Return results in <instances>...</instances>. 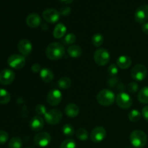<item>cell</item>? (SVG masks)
<instances>
[{"label":"cell","instance_id":"32","mask_svg":"<svg viewBox=\"0 0 148 148\" xmlns=\"http://www.w3.org/2000/svg\"><path fill=\"white\" fill-rule=\"evenodd\" d=\"M75 41H76V36L74 33H67L64 38V42L66 45H72Z\"/></svg>","mask_w":148,"mask_h":148},{"label":"cell","instance_id":"13","mask_svg":"<svg viewBox=\"0 0 148 148\" xmlns=\"http://www.w3.org/2000/svg\"><path fill=\"white\" fill-rule=\"evenodd\" d=\"M60 13L55 9H47L45 10L43 12V17L47 23H56L59 21L60 18Z\"/></svg>","mask_w":148,"mask_h":148},{"label":"cell","instance_id":"34","mask_svg":"<svg viewBox=\"0 0 148 148\" xmlns=\"http://www.w3.org/2000/svg\"><path fill=\"white\" fill-rule=\"evenodd\" d=\"M36 112L38 116H44L46 113L47 112V108L43 104H38L36 107Z\"/></svg>","mask_w":148,"mask_h":148},{"label":"cell","instance_id":"12","mask_svg":"<svg viewBox=\"0 0 148 148\" xmlns=\"http://www.w3.org/2000/svg\"><path fill=\"white\" fill-rule=\"evenodd\" d=\"M106 137V131L103 127H96L90 132L91 141L95 143H101Z\"/></svg>","mask_w":148,"mask_h":148},{"label":"cell","instance_id":"28","mask_svg":"<svg viewBox=\"0 0 148 148\" xmlns=\"http://www.w3.org/2000/svg\"><path fill=\"white\" fill-rule=\"evenodd\" d=\"M142 116V114L138 111V110H132L130 113H129V119L132 121V122H137L140 120Z\"/></svg>","mask_w":148,"mask_h":148},{"label":"cell","instance_id":"38","mask_svg":"<svg viewBox=\"0 0 148 148\" xmlns=\"http://www.w3.org/2000/svg\"><path fill=\"white\" fill-rule=\"evenodd\" d=\"M142 115H143V118L148 121V106H146L144 108H143V111H142Z\"/></svg>","mask_w":148,"mask_h":148},{"label":"cell","instance_id":"14","mask_svg":"<svg viewBox=\"0 0 148 148\" xmlns=\"http://www.w3.org/2000/svg\"><path fill=\"white\" fill-rule=\"evenodd\" d=\"M15 78L14 72L10 69H4L0 72V83L7 85L11 84Z\"/></svg>","mask_w":148,"mask_h":148},{"label":"cell","instance_id":"19","mask_svg":"<svg viewBox=\"0 0 148 148\" xmlns=\"http://www.w3.org/2000/svg\"><path fill=\"white\" fill-rule=\"evenodd\" d=\"M132 59L127 55H122L118 58L116 61V65L121 69H127L131 66Z\"/></svg>","mask_w":148,"mask_h":148},{"label":"cell","instance_id":"33","mask_svg":"<svg viewBox=\"0 0 148 148\" xmlns=\"http://www.w3.org/2000/svg\"><path fill=\"white\" fill-rule=\"evenodd\" d=\"M108 73L109 76L115 77L119 73L118 66L115 64H111L108 68Z\"/></svg>","mask_w":148,"mask_h":148},{"label":"cell","instance_id":"39","mask_svg":"<svg viewBox=\"0 0 148 148\" xmlns=\"http://www.w3.org/2000/svg\"><path fill=\"white\" fill-rule=\"evenodd\" d=\"M117 83H118V79H115V78L113 77L111 79H108V84H109L111 88H113L114 86H116Z\"/></svg>","mask_w":148,"mask_h":148},{"label":"cell","instance_id":"23","mask_svg":"<svg viewBox=\"0 0 148 148\" xmlns=\"http://www.w3.org/2000/svg\"><path fill=\"white\" fill-rule=\"evenodd\" d=\"M139 101L143 104L148 103V87H144L138 92L137 95Z\"/></svg>","mask_w":148,"mask_h":148},{"label":"cell","instance_id":"17","mask_svg":"<svg viewBox=\"0 0 148 148\" xmlns=\"http://www.w3.org/2000/svg\"><path fill=\"white\" fill-rule=\"evenodd\" d=\"M41 23V18L36 13H31L26 18V24L31 28H36Z\"/></svg>","mask_w":148,"mask_h":148},{"label":"cell","instance_id":"16","mask_svg":"<svg viewBox=\"0 0 148 148\" xmlns=\"http://www.w3.org/2000/svg\"><path fill=\"white\" fill-rule=\"evenodd\" d=\"M30 129L34 132H39L43 128L44 126V119L40 116H36L33 117L30 121Z\"/></svg>","mask_w":148,"mask_h":148},{"label":"cell","instance_id":"25","mask_svg":"<svg viewBox=\"0 0 148 148\" xmlns=\"http://www.w3.org/2000/svg\"><path fill=\"white\" fill-rule=\"evenodd\" d=\"M10 94L5 89L0 88V104L6 105L10 101Z\"/></svg>","mask_w":148,"mask_h":148},{"label":"cell","instance_id":"7","mask_svg":"<svg viewBox=\"0 0 148 148\" xmlns=\"http://www.w3.org/2000/svg\"><path fill=\"white\" fill-rule=\"evenodd\" d=\"M116 104L122 109L130 108L132 105V99L128 93L125 92H120L116 97Z\"/></svg>","mask_w":148,"mask_h":148},{"label":"cell","instance_id":"22","mask_svg":"<svg viewBox=\"0 0 148 148\" xmlns=\"http://www.w3.org/2000/svg\"><path fill=\"white\" fill-rule=\"evenodd\" d=\"M67 53L72 58H79L82 53V49L77 45H72L67 49Z\"/></svg>","mask_w":148,"mask_h":148},{"label":"cell","instance_id":"26","mask_svg":"<svg viewBox=\"0 0 148 148\" xmlns=\"http://www.w3.org/2000/svg\"><path fill=\"white\" fill-rule=\"evenodd\" d=\"M91 41H92V45L94 46L98 47V46H101L103 43L104 38L101 33H95L92 36Z\"/></svg>","mask_w":148,"mask_h":148},{"label":"cell","instance_id":"2","mask_svg":"<svg viewBox=\"0 0 148 148\" xmlns=\"http://www.w3.org/2000/svg\"><path fill=\"white\" fill-rule=\"evenodd\" d=\"M130 143L136 148H142L146 145L147 142V137L145 133L140 130L133 131L130 137Z\"/></svg>","mask_w":148,"mask_h":148},{"label":"cell","instance_id":"24","mask_svg":"<svg viewBox=\"0 0 148 148\" xmlns=\"http://www.w3.org/2000/svg\"><path fill=\"white\" fill-rule=\"evenodd\" d=\"M58 87L61 89L63 90H66L68 88H69L72 85V81H71V79L69 77H62L59 79L57 82Z\"/></svg>","mask_w":148,"mask_h":148},{"label":"cell","instance_id":"4","mask_svg":"<svg viewBox=\"0 0 148 148\" xmlns=\"http://www.w3.org/2000/svg\"><path fill=\"white\" fill-rule=\"evenodd\" d=\"M44 119L50 125H56L62 119V113L59 109L53 108L47 111L44 116Z\"/></svg>","mask_w":148,"mask_h":148},{"label":"cell","instance_id":"31","mask_svg":"<svg viewBox=\"0 0 148 148\" xmlns=\"http://www.w3.org/2000/svg\"><path fill=\"white\" fill-rule=\"evenodd\" d=\"M60 148H76V143L72 139H66L62 142Z\"/></svg>","mask_w":148,"mask_h":148},{"label":"cell","instance_id":"27","mask_svg":"<svg viewBox=\"0 0 148 148\" xmlns=\"http://www.w3.org/2000/svg\"><path fill=\"white\" fill-rule=\"evenodd\" d=\"M23 146V141L18 137H12L10 140L8 144L9 148H22Z\"/></svg>","mask_w":148,"mask_h":148},{"label":"cell","instance_id":"1","mask_svg":"<svg viewBox=\"0 0 148 148\" xmlns=\"http://www.w3.org/2000/svg\"><path fill=\"white\" fill-rule=\"evenodd\" d=\"M46 54L48 59L56 61L62 59L65 54V49L62 44L57 42L50 43L47 46L46 50Z\"/></svg>","mask_w":148,"mask_h":148},{"label":"cell","instance_id":"21","mask_svg":"<svg viewBox=\"0 0 148 148\" xmlns=\"http://www.w3.org/2000/svg\"><path fill=\"white\" fill-rule=\"evenodd\" d=\"M40 77L45 82H51L53 79V73L49 68H43L40 72Z\"/></svg>","mask_w":148,"mask_h":148},{"label":"cell","instance_id":"37","mask_svg":"<svg viewBox=\"0 0 148 148\" xmlns=\"http://www.w3.org/2000/svg\"><path fill=\"white\" fill-rule=\"evenodd\" d=\"M59 13H60L61 15L64 16V17H66L69 14H70L71 13V9L69 7H67V6H64V7H62V8L59 10Z\"/></svg>","mask_w":148,"mask_h":148},{"label":"cell","instance_id":"40","mask_svg":"<svg viewBox=\"0 0 148 148\" xmlns=\"http://www.w3.org/2000/svg\"><path fill=\"white\" fill-rule=\"evenodd\" d=\"M32 70L34 72H40L41 69H40V65L38 64H34L32 66Z\"/></svg>","mask_w":148,"mask_h":148},{"label":"cell","instance_id":"9","mask_svg":"<svg viewBox=\"0 0 148 148\" xmlns=\"http://www.w3.org/2000/svg\"><path fill=\"white\" fill-rule=\"evenodd\" d=\"M34 143L40 147H47L51 141V137L46 132H41L35 135L33 139Z\"/></svg>","mask_w":148,"mask_h":148},{"label":"cell","instance_id":"8","mask_svg":"<svg viewBox=\"0 0 148 148\" xmlns=\"http://www.w3.org/2000/svg\"><path fill=\"white\" fill-rule=\"evenodd\" d=\"M9 66L14 69H20L25 65V58L20 54L11 55L7 59Z\"/></svg>","mask_w":148,"mask_h":148},{"label":"cell","instance_id":"42","mask_svg":"<svg viewBox=\"0 0 148 148\" xmlns=\"http://www.w3.org/2000/svg\"><path fill=\"white\" fill-rule=\"evenodd\" d=\"M62 3H64L65 4H69L73 2L74 0H59Z\"/></svg>","mask_w":148,"mask_h":148},{"label":"cell","instance_id":"30","mask_svg":"<svg viewBox=\"0 0 148 148\" xmlns=\"http://www.w3.org/2000/svg\"><path fill=\"white\" fill-rule=\"evenodd\" d=\"M62 132L66 137H71L75 133V129H74L73 126L71 124H66L62 128Z\"/></svg>","mask_w":148,"mask_h":148},{"label":"cell","instance_id":"18","mask_svg":"<svg viewBox=\"0 0 148 148\" xmlns=\"http://www.w3.org/2000/svg\"><path fill=\"white\" fill-rule=\"evenodd\" d=\"M64 111L65 114H66V115L68 117L75 118V117H77L79 115V108L77 105H76L75 103H69L68 105H66V106L65 107Z\"/></svg>","mask_w":148,"mask_h":148},{"label":"cell","instance_id":"29","mask_svg":"<svg viewBox=\"0 0 148 148\" xmlns=\"http://www.w3.org/2000/svg\"><path fill=\"white\" fill-rule=\"evenodd\" d=\"M76 136L78 140H81V141H86L89 137L88 131L84 128L78 129L76 132Z\"/></svg>","mask_w":148,"mask_h":148},{"label":"cell","instance_id":"11","mask_svg":"<svg viewBox=\"0 0 148 148\" xmlns=\"http://www.w3.org/2000/svg\"><path fill=\"white\" fill-rule=\"evenodd\" d=\"M134 19L138 23H145L148 20V5L143 4L140 6L134 13Z\"/></svg>","mask_w":148,"mask_h":148},{"label":"cell","instance_id":"3","mask_svg":"<svg viewBox=\"0 0 148 148\" xmlns=\"http://www.w3.org/2000/svg\"><path fill=\"white\" fill-rule=\"evenodd\" d=\"M116 99L115 94L113 91L108 89H104L100 91L96 96L98 103L103 106H109L112 105Z\"/></svg>","mask_w":148,"mask_h":148},{"label":"cell","instance_id":"36","mask_svg":"<svg viewBox=\"0 0 148 148\" xmlns=\"http://www.w3.org/2000/svg\"><path fill=\"white\" fill-rule=\"evenodd\" d=\"M9 138V135L5 131L0 130V145L5 144Z\"/></svg>","mask_w":148,"mask_h":148},{"label":"cell","instance_id":"35","mask_svg":"<svg viewBox=\"0 0 148 148\" xmlns=\"http://www.w3.org/2000/svg\"><path fill=\"white\" fill-rule=\"evenodd\" d=\"M138 89H139L138 84L136 83V82H130V83L128 85V86H127V90H128L129 92L133 94L136 93V92L138 91Z\"/></svg>","mask_w":148,"mask_h":148},{"label":"cell","instance_id":"15","mask_svg":"<svg viewBox=\"0 0 148 148\" xmlns=\"http://www.w3.org/2000/svg\"><path fill=\"white\" fill-rule=\"evenodd\" d=\"M17 49L23 56H28L33 50V45L27 39H23L19 42Z\"/></svg>","mask_w":148,"mask_h":148},{"label":"cell","instance_id":"10","mask_svg":"<svg viewBox=\"0 0 148 148\" xmlns=\"http://www.w3.org/2000/svg\"><path fill=\"white\" fill-rule=\"evenodd\" d=\"M62 93L59 90H51L47 95L46 101L47 103L51 106H56L61 103L62 100Z\"/></svg>","mask_w":148,"mask_h":148},{"label":"cell","instance_id":"5","mask_svg":"<svg viewBox=\"0 0 148 148\" xmlns=\"http://www.w3.org/2000/svg\"><path fill=\"white\" fill-rule=\"evenodd\" d=\"M111 59V56L108 50L105 49H97L94 53V60L99 66H105Z\"/></svg>","mask_w":148,"mask_h":148},{"label":"cell","instance_id":"20","mask_svg":"<svg viewBox=\"0 0 148 148\" xmlns=\"http://www.w3.org/2000/svg\"><path fill=\"white\" fill-rule=\"evenodd\" d=\"M66 33V27L63 23H58L55 26L53 31V36L55 38H62Z\"/></svg>","mask_w":148,"mask_h":148},{"label":"cell","instance_id":"41","mask_svg":"<svg viewBox=\"0 0 148 148\" xmlns=\"http://www.w3.org/2000/svg\"><path fill=\"white\" fill-rule=\"evenodd\" d=\"M142 30H143V31L144 32L145 34L148 35V22L147 23H144V24L143 25V26H142Z\"/></svg>","mask_w":148,"mask_h":148},{"label":"cell","instance_id":"6","mask_svg":"<svg viewBox=\"0 0 148 148\" xmlns=\"http://www.w3.org/2000/svg\"><path fill=\"white\" fill-rule=\"evenodd\" d=\"M147 75V68L143 64H136L131 70V77L135 81L144 80Z\"/></svg>","mask_w":148,"mask_h":148}]
</instances>
